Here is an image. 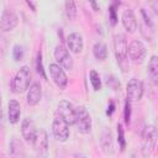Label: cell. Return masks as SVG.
Returning a JSON list of instances; mask_svg holds the SVG:
<instances>
[{"label": "cell", "mask_w": 158, "mask_h": 158, "mask_svg": "<svg viewBox=\"0 0 158 158\" xmlns=\"http://www.w3.org/2000/svg\"><path fill=\"white\" fill-rule=\"evenodd\" d=\"M31 83V70L27 65L21 67L11 80V90L15 94L25 93Z\"/></svg>", "instance_id": "cell-1"}, {"label": "cell", "mask_w": 158, "mask_h": 158, "mask_svg": "<svg viewBox=\"0 0 158 158\" xmlns=\"http://www.w3.org/2000/svg\"><path fill=\"white\" fill-rule=\"evenodd\" d=\"M157 128L154 125H148L144 127L143 133H142V153L144 157L151 156L153 152L156 143H157Z\"/></svg>", "instance_id": "cell-2"}, {"label": "cell", "mask_w": 158, "mask_h": 158, "mask_svg": "<svg viewBox=\"0 0 158 158\" xmlns=\"http://www.w3.org/2000/svg\"><path fill=\"white\" fill-rule=\"evenodd\" d=\"M78 131L83 135H86L91 131V116L84 106L75 107V123Z\"/></svg>", "instance_id": "cell-3"}, {"label": "cell", "mask_w": 158, "mask_h": 158, "mask_svg": "<svg viewBox=\"0 0 158 158\" xmlns=\"http://www.w3.org/2000/svg\"><path fill=\"white\" fill-rule=\"evenodd\" d=\"M127 40L126 36L122 33H117L114 37V51H115V56L117 59V63L121 65H123V63L127 62Z\"/></svg>", "instance_id": "cell-4"}, {"label": "cell", "mask_w": 158, "mask_h": 158, "mask_svg": "<svg viewBox=\"0 0 158 158\" xmlns=\"http://www.w3.org/2000/svg\"><path fill=\"white\" fill-rule=\"evenodd\" d=\"M146 54H147L146 46L138 40L131 41L130 44L127 46V56H130V59L135 64H141L144 60Z\"/></svg>", "instance_id": "cell-5"}, {"label": "cell", "mask_w": 158, "mask_h": 158, "mask_svg": "<svg viewBox=\"0 0 158 158\" xmlns=\"http://www.w3.org/2000/svg\"><path fill=\"white\" fill-rule=\"evenodd\" d=\"M52 133L59 142H65L69 138V125L62 117H56L52 122Z\"/></svg>", "instance_id": "cell-6"}, {"label": "cell", "mask_w": 158, "mask_h": 158, "mask_svg": "<svg viewBox=\"0 0 158 158\" xmlns=\"http://www.w3.org/2000/svg\"><path fill=\"white\" fill-rule=\"evenodd\" d=\"M54 59L64 69L69 70V69L73 68V58H72L69 51L63 44L56 46V48H54Z\"/></svg>", "instance_id": "cell-7"}, {"label": "cell", "mask_w": 158, "mask_h": 158, "mask_svg": "<svg viewBox=\"0 0 158 158\" xmlns=\"http://www.w3.org/2000/svg\"><path fill=\"white\" fill-rule=\"evenodd\" d=\"M126 93H127V99L130 101H139L144 93L143 83L135 78L131 79L126 85Z\"/></svg>", "instance_id": "cell-8"}, {"label": "cell", "mask_w": 158, "mask_h": 158, "mask_svg": "<svg viewBox=\"0 0 158 158\" xmlns=\"http://www.w3.org/2000/svg\"><path fill=\"white\" fill-rule=\"evenodd\" d=\"M19 23V17L14 10L5 9L0 17V30L2 32L12 31Z\"/></svg>", "instance_id": "cell-9"}, {"label": "cell", "mask_w": 158, "mask_h": 158, "mask_svg": "<svg viewBox=\"0 0 158 158\" xmlns=\"http://www.w3.org/2000/svg\"><path fill=\"white\" fill-rule=\"evenodd\" d=\"M49 74L52 80L54 81V84L59 88V89H65L68 85V77L65 74V72L63 70V68L57 64V63H52L49 64Z\"/></svg>", "instance_id": "cell-10"}, {"label": "cell", "mask_w": 158, "mask_h": 158, "mask_svg": "<svg viewBox=\"0 0 158 158\" xmlns=\"http://www.w3.org/2000/svg\"><path fill=\"white\" fill-rule=\"evenodd\" d=\"M58 114L59 117H62L69 126L75 123V107L72 102L67 100H62L58 104Z\"/></svg>", "instance_id": "cell-11"}, {"label": "cell", "mask_w": 158, "mask_h": 158, "mask_svg": "<svg viewBox=\"0 0 158 158\" xmlns=\"http://www.w3.org/2000/svg\"><path fill=\"white\" fill-rule=\"evenodd\" d=\"M36 133H37V127H36V123L33 122V120L30 117L23 118V121L21 123V135H22L23 139L28 143H32V141L36 137Z\"/></svg>", "instance_id": "cell-12"}, {"label": "cell", "mask_w": 158, "mask_h": 158, "mask_svg": "<svg viewBox=\"0 0 158 158\" xmlns=\"http://www.w3.org/2000/svg\"><path fill=\"white\" fill-rule=\"evenodd\" d=\"M122 25L125 27V30L130 33H133L137 27H138V22H137V17L135 15V12L131 9H127L122 12Z\"/></svg>", "instance_id": "cell-13"}, {"label": "cell", "mask_w": 158, "mask_h": 158, "mask_svg": "<svg viewBox=\"0 0 158 158\" xmlns=\"http://www.w3.org/2000/svg\"><path fill=\"white\" fill-rule=\"evenodd\" d=\"M67 44L68 48L72 53L74 54H79L81 53L83 48H84V42H83V37L80 33L78 32H73L67 37Z\"/></svg>", "instance_id": "cell-14"}, {"label": "cell", "mask_w": 158, "mask_h": 158, "mask_svg": "<svg viewBox=\"0 0 158 158\" xmlns=\"http://www.w3.org/2000/svg\"><path fill=\"white\" fill-rule=\"evenodd\" d=\"M41 98H42L41 85L38 83H32L27 89V96H26L27 104L31 105V106H35V105H37L40 102Z\"/></svg>", "instance_id": "cell-15"}, {"label": "cell", "mask_w": 158, "mask_h": 158, "mask_svg": "<svg viewBox=\"0 0 158 158\" xmlns=\"http://www.w3.org/2000/svg\"><path fill=\"white\" fill-rule=\"evenodd\" d=\"M32 144H33V148L37 153H44L47 151V148H48V137H47V133H46L44 130L37 131L36 137L32 141Z\"/></svg>", "instance_id": "cell-16"}, {"label": "cell", "mask_w": 158, "mask_h": 158, "mask_svg": "<svg viewBox=\"0 0 158 158\" xmlns=\"http://www.w3.org/2000/svg\"><path fill=\"white\" fill-rule=\"evenodd\" d=\"M7 114H9V122L15 125L20 121V116H21V106L19 104V101L16 100H10L9 105H7Z\"/></svg>", "instance_id": "cell-17"}, {"label": "cell", "mask_w": 158, "mask_h": 158, "mask_svg": "<svg viewBox=\"0 0 158 158\" xmlns=\"http://www.w3.org/2000/svg\"><path fill=\"white\" fill-rule=\"evenodd\" d=\"M147 73L148 77L151 79V81L157 85L158 84V57L157 56H152L149 62H148V67H147Z\"/></svg>", "instance_id": "cell-18"}, {"label": "cell", "mask_w": 158, "mask_h": 158, "mask_svg": "<svg viewBox=\"0 0 158 158\" xmlns=\"http://www.w3.org/2000/svg\"><path fill=\"white\" fill-rule=\"evenodd\" d=\"M93 54L98 60H105L107 58V47L104 42H96L93 47Z\"/></svg>", "instance_id": "cell-19"}, {"label": "cell", "mask_w": 158, "mask_h": 158, "mask_svg": "<svg viewBox=\"0 0 158 158\" xmlns=\"http://www.w3.org/2000/svg\"><path fill=\"white\" fill-rule=\"evenodd\" d=\"M64 10H65V15H67L68 20H70V21L75 20L77 14H78L75 0H65V2H64Z\"/></svg>", "instance_id": "cell-20"}, {"label": "cell", "mask_w": 158, "mask_h": 158, "mask_svg": "<svg viewBox=\"0 0 158 158\" xmlns=\"http://www.w3.org/2000/svg\"><path fill=\"white\" fill-rule=\"evenodd\" d=\"M89 79H90V83H91V86L95 91H99L101 90V79H100V75L96 70L91 69L90 73H89Z\"/></svg>", "instance_id": "cell-21"}, {"label": "cell", "mask_w": 158, "mask_h": 158, "mask_svg": "<svg viewBox=\"0 0 158 158\" xmlns=\"http://www.w3.org/2000/svg\"><path fill=\"white\" fill-rule=\"evenodd\" d=\"M10 151L12 156H20L23 154V146L21 143V141H19L16 137L12 138V141L10 142Z\"/></svg>", "instance_id": "cell-22"}, {"label": "cell", "mask_w": 158, "mask_h": 158, "mask_svg": "<svg viewBox=\"0 0 158 158\" xmlns=\"http://www.w3.org/2000/svg\"><path fill=\"white\" fill-rule=\"evenodd\" d=\"M117 141H118L121 151H123L126 147V141H125V131H123V127L121 123L117 125Z\"/></svg>", "instance_id": "cell-23"}, {"label": "cell", "mask_w": 158, "mask_h": 158, "mask_svg": "<svg viewBox=\"0 0 158 158\" xmlns=\"http://www.w3.org/2000/svg\"><path fill=\"white\" fill-rule=\"evenodd\" d=\"M12 58L15 59V62H19L23 58V48L20 44H15L12 48Z\"/></svg>", "instance_id": "cell-24"}, {"label": "cell", "mask_w": 158, "mask_h": 158, "mask_svg": "<svg viewBox=\"0 0 158 158\" xmlns=\"http://www.w3.org/2000/svg\"><path fill=\"white\" fill-rule=\"evenodd\" d=\"M120 5V1H116L115 4H112L111 6H110V9H109V14H110V22H111V25L112 26H115L116 23H117V16H116V7Z\"/></svg>", "instance_id": "cell-25"}, {"label": "cell", "mask_w": 158, "mask_h": 158, "mask_svg": "<svg viewBox=\"0 0 158 158\" xmlns=\"http://www.w3.org/2000/svg\"><path fill=\"white\" fill-rule=\"evenodd\" d=\"M36 67H37V73H38L43 79H46L47 77H46V73H44V69H43L42 54H41V52H38V54H37V63H36Z\"/></svg>", "instance_id": "cell-26"}, {"label": "cell", "mask_w": 158, "mask_h": 158, "mask_svg": "<svg viewBox=\"0 0 158 158\" xmlns=\"http://www.w3.org/2000/svg\"><path fill=\"white\" fill-rule=\"evenodd\" d=\"M123 118H125V122L128 125V123H130V120H131V104H130V100H128V99H126V101H125Z\"/></svg>", "instance_id": "cell-27"}, {"label": "cell", "mask_w": 158, "mask_h": 158, "mask_svg": "<svg viewBox=\"0 0 158 158\" xmlns=\"http://www.w3.org/2000/svg\"><path fill=\"white\" fill-rule=\"evenodd\" d=\"M6 47H7V42H6V38L0 35V56H2L6 51Z\"/></svg>", "instance_id": "cell-28"}, {"label": "cell", "mask_w": 158, "mask_h": 158, "mask_svg": "<svg viewBox=\"0 0 158 158\" xmlns=\"http://www.w3.org/2000/svg\"><path fill=\"white\" fill-rule=\"evenodd\" d=\"M114 110H115V104H114V101L111 100V101H110V105L107 106V110H106V114H107V115H111V114L114 112Z\"/></svg>", "instance_id": "cell-29"}, {"label": "cell", "mask_w": 158, "mask_h": 158, "mask_svg": "<svg viewBox=\"0 0 158 158\" xmlns=\"http://www.w3.org/2000/svg\"><path fill=\"white\" fill-rule=\"evenodd\" d=\"M89 1H90L91 6H93L94 11H98V10H99V6H98V4H96V0H89Z\"/></svg>", "instance_id": "cell-30"}, {"label": "cell", "mask_w": 158, "mask_h": 158, "mask_svg": "<svg viewBox=\"0 0 158 158\" xmlns=\"http://www.w3.org/2000/svg\"><path fill=\"white\" fill-rule=\"evenodd\" d=\"M2 99H1V94H0V117H1V112H2Z\"/></svg>", "instance_id": "cell-31"}]
</instances>
